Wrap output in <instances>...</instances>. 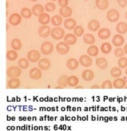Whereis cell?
Masks as SVG:
<instances>
[{
	"label": "cell",
	"mask_w": 127,
	"mask_h": 131,
	"mask_svg": "<svg viewBox=\"0 0 127 131\" xmlns=\"http://www.w3.org/2000/svg\"><path fill=\"white\" fill-rule=\"evenodd\" d=\"M22 74V69L16 66L9 67L6 70V75L10 78H19Z\"/></svg>",
	"instance_id": "6da1fadb"
},
{
	"label": "cell",
	"mask_w": 127,
	"mask_h": 131,
	"mask_svg": "<svg viewBox=\"0 0 127 131\" xmlns=\"http://www.w3.org/2000/svg\"><path fill=\"white\" fill-rule=\"evenodd\" d=\"M40 57H41L40 52L38 50L32 49V50H30L27 52V60L29 62H31V63L38 62L39 60H40Z\"/></svg>",
	"instance_id": "7a4b0ae2"
},
{
	"label": "cell",
	"mask_w": 127,
	"mask_h": 131,
	"mask_svg": "<svg viewBox=\"0 0 127 131\" xmlns=\"http://www.w3.org/2000/svg\"><path fill=\"white\" fill-rule=\"evenodd\" d=\"M50 35L54 40H61L65 36V31L61 27H54L51 30Z\"/></svg>",
	"instance_id": "3957f363"
},
{
	"label": "cell",
	"mask_w": 127,
	"mask_h": 131,
	"mask_svg": "<svg viewBox=\"0 0 127 131\" xmlns=\"http://www.w3.org/2000/svg\"><path fill=\"white\" fill-rule=\"evenodd\" d=\"M40 50L43 55H50L54 51V45L50 41H45L42 44Z\"/></svg>",
	"instance_id": "277c9868"
},
{
	"label": "cell",
	"mask_w": 127,
	"mask_h": 131,
	"mask_svg": "<svg viewBox=\"0 0 127 131\" xmlns=\"http://www.w3.org/2000/svg\"><path fill=\"white\" fill-rule=\"evenodd\" d=\"M119 17H120V14L116 9H110L106 14V18L110 22H116L119 19Z\"/></svg>",
	"instance_id": "5b68a950"
},
{
	"label": "cell",
	"mask_w": 127,
	"mask_h": 131,
	"mask_svg": "<svg viewBox=\"0 0 127 131\" xmlns=\"http://www.w3.org/2000/svg\"><path fill=\"white\" fill-rule=\"evenodd\" d=\"M56 50L60 55H66L70 51V46L66 45L64 41L59 42L56 45Z\"/></svg>",
	"instance_id": "8992f818"
},
{
	"label": "cell",
	"mask_w": 127,
	"mask_h": 131,
	"mask_svg": "<svg viewBox=\"0 0 127 131\" xmlns=\"http://www.w3.org/2000/svg\"><path fill=\"white\" fill-rule=\"evenodd\" d=\"M8 21H9V23L11 26H16L19 25L21 23L22 16H21V14H19L18 13H14L10 16Z\"/></svg>",
	"instance_id": "52a82bcc"
},
{
	"label": "cell",
	"mask_w": 127,
	"mask_h": 131,
	"mask_svg": "<svg viewBox=\"0 0 127 131\" xmlns=\"http://www.w3.org/2000/svg\"><path fill=\"white\" fill-rule=\"evenodd\" d=\"M38 68L40 70H43V71H46L50 68L51 66V63L49 59H46V58H43L40 59L39 61L38 62Z\"/></svg>",
	"instance_id": "ba28073f"
},
{
	"label": "cell",
	"mask_w": 127,
	"mask_h": 131,
	"mask_svg": "<svg viewBox=\"0 0 127 131\" xmlns=\"http://www.w3.org/2000/svg\"><path fill=\"white\" fill-rule=\"evenodd\" d=\"M38 35L43 38H46L48 37L51 33V29L48 26H42L38 28Z\"/></svg>",
	"instance_id": "9c48e42d"
},
{
	"label": "cell",
	"mask_w": 127,
	"mask_h": 131,
	"mask_svg": "<svg viewBox=\"0 0 127 131\" xmlns=\"http://www.w3.org/2000/svg\"><path fill=\"white\" fill-rule=\"evenodd\" d=\"M78 63L85 68H89L90 66H91L93 60L90 58V57H89L88 55H82L79 58Z\"/></svg>",
	"instance_id": "30bf717a"
},
{
	"label": "cell",
	"mask_w": 127,
	"mask_h": 131,
	"mask_svg": "<svg viewBox=\"0 0 127 131\" xmlns=\"http://www.w3.org/2000/svg\"><path fill=\"white\" fill-rule=\"evenodd\" d=\"M21 82L19 78H11L6 83V88L16 89L20 87Z\"/></svg>",
	"instance_id": "8fae6325"
},
{
	"label": "cell",
	"mask_w": 127,
	"mask_h": 131,
	"mask_svg": "<svg viewBox=\"0 0 127 131\" xmlns=\"http://www.w3.org/2000/svg\"><path fill=\"white\" fill-rule=\"evenodd\" d=\"M29 75L32 80H38L39 79H41L42 71L38 68H33L30 69V71L29 72Z\"/></svg>",
	"instance_id": "7c38bea8"
},
{
	"label": "cell",
	"mask_w": 127,
	"mask_h": 131,
	"mask_svg": "<svg viewBox=\"0 0 127 131\" xmlns=\"http://www.w3.org/2000/svg\"><path fill=\"white\" fill-rule=\"evenodd\" d=\"M64 42L69 46L74 45L77 42V37L74 34H66V36H64Z\"/></svg>",
	"instance_id": "4fadbf2b"
},
{
	"label": "cell",
	"mask_w": 127,
	"mask_h": 131,
	"mask_svg": "<svg viewBox=\"0 0 127 131\" xmlns=\"http://www.w3.org/2000/svg\"><path fill=\"white\" fill-rule=\"evenodd\" d=\"M59 14L61 17L64 18H70L73 14V10L70 6H65V7H61L59 10Z\"/></svg>",
	"instance_id": "5bb4252c"
},
{
	"label": "cell",
	"mask_w": 127,
	"mask_h": 131,
	"mask_svg": "<svg viewBox=\"0 0 127 131\" xmlns=\"http://www.w3.org/2000/svg\"><path fill=\"white\" fill-rule=\"evenodd\" d=\"M110 30L108 29V28H102L99 31H98V37L99 38H101V39L102 40H106V39H108V38L110 37Z\"/></svg>",
	"instance_id": "9a60e30c"
},
{
	"label": "cell",
	"mask_w": 127,
	"mask_h": 131,
	"mask_svg": "<svg viewBox=\"0 0 127 131\" xmlns=\"http://www.w3.org/2000/svg\"><path fill=\"white\" fill-rule=\"evenodd\" d=\"M82 77L85 81H91L94 77V73L90 69H86V70L83 71Z\"/></svg>",
	"instance_id": "2e32d148"
},
{
	"label": "cell",
	"mask_w": 127,
	"mask_h": 131,
	"mask_svg": "<svg viewBox=\"0 0 127 131\" xmlns=\"http://www.w3.org/2000/svg\"><path fill=\"white\" fill-rule=\"evenodd\" d=\"M100 27V23L96 19H92L88 23V29L92 32H96Z\"/></svg>",
	"instance_id": "e0dca14e"
},
{
	"label": "cell",
	"mask_w": 127,
	"mask_h": 131,
	"mask_svg": "<svg viewBox=\"0 0 127 131\" xmlns=\"http://www.w3.org/2000/svg\"><path fill=\"white\" fill-rule=\"evenodd\" d=\"M78 61L75 58H70L67 60L66 62V67L70 70H75L78 67Z\"/></svg>",
	"instance_id": "ac0fdd59"
},
{
	"label": "cell",
	"mask_w": 127,
	"mask_h": 131,
	"mask_svg": "<svg viewBox=\"0 0 127 131\" xmlns=\"http://www.w3.org/2000/svg\"><path fill=\"white\" fill-rule=\"evenodd\" d=\"M50 21V17L47 13H43L40 16H38V21L43 26L47 25Z\"/></svg>",
	"instance_id": "d6986e66"
},
{
	"label": "cell",
	"mask_w": 127,
	"mask_h": 131,
	"mask_svg": "<svg viewBox=\"0 0 127 131\" xmlns=\"http://www.w3.org/2000/svg\"><path fill=\"white\" fill-rule=\"evenodd\" d=\"M124 41H125L124 37L122 35H120V34L115 35L113 37V40H112L113 45L117 46V47H120V46H122L124 44Z\"/></svg>",
	"instance_id": "ffe728a7"
},
{
	"label": "cell",
	"mask_w": 127,
	"mask_h": 131,
	"mask_svg": "<svg viewBox=\"0 0 127 131\" xmlns=\"http://www.w3.org/2000/svg\"><path fill=\"white\" fill-rule=\"evenodd\" d=\"M96 65L98 68H99L101 69V70H105V69H106L108 67V63H107L106 59L103 58V57L98 58L96 60Z\"/></svg>",
	"instance_id": "44dd1931"
},
{
	"label": "cell",
	"mask_w": 127,
	"mask_h": 131,
	"mask_svg": "<svg viewBox=\"0 0 127 131\" xmlns=\"http://www.w3.org/2000/svg\"><path fill=\"white\" fill-rule=\"evenodd\" d=\"M32 14H34L35 16H40V15L43 13L44 11V7L41 4H36L32 7Z\"/></svg>",
	"instance_id": "7402d4cb"
},
{
	"label": "cell",
	"mask_w": 127,
	"mask_h": 131,
	"mask_svg": "<svg viewBox=\"0 0 127 131\" xmlns=\"http://www.w3.org/2000/svg\"><path fill=\"white\" fill-rule=\"evenodd\" d=\"M125 87V80L124 79L117 78L113 83V88L116 89H122Z\"/></svg>",
	"instance_id": "603a6c76"
},
{
	"label": "cell",
	"mask_w": 127,
	"mask_h": 131,
	"mask_svg": "<svg viewBox=\"0 0 127 131\" xmlns=\"http://www.w3.org/2000/svg\"><path fill=\"white\" fill-rule=\"evenodd\" d=\"M76 25H77V22L74 18H69L66 19L65 21H64V26L66 27V29H70V30L74 29Z\"/></svg>",
	"instance_id": "cb8c5ba5"
},
{
	"label": "cell",
	"mask_w": 127,
	"mask_h": 131,
	"mask_svg": "<svg viewBox=\"0 0 127 131\" xmlns=\"http://www.w3.org/2000/svg\"><path fill=\"white\" fill-rule=\"evenodd\" d=\"M116 30L119 34H124L127 32V24L125 22H119L116 26Z\"/></svg>",
	"instance_id": "d4e9b609"
},
{
	"label": "cell",
	"mask_w": 127,
	"mask_h": 131,
	"mask_svg": "<svg viewBox=\"0 0 127 131\" xmlns=\"http://www.w3.org/2000/svg\"><path fill=\"white\" fill-rule=\"evenodd\" d=\"M95 5L99 10H106L109 6V1L108 0H96Z\"/></svg>",
	"instance_id": "484cf974"
},
{
	"label": "cell",
	"mask_w": 127,
	"mask_h": 131,
	"mask_svg": "<svg viewBox=\"0 0 127 131\" xmlns=\"http://www.w3.org/2000/svg\"><path fill=\"white\" fill-rule=\"evenodd\" d=\"M11 45L13 49V50L14 51H18V50H20L22 49V44L21 42V41L19 39V38H14L11 41Z\"/></svg>",
	"instance_id": "4316f807"
},
{
	"label": "cell",
	"mask_w": 127,
	"mask_h": 131,
	"mask_svg": "<svg viewBox=\"0 0 127 131\" xmlns=\"http://www.w3.org/2000/svg\"><path fill=\"white\" fill-rule=\"evenodd\" d=\"M83 41L87 45H94L95 42V37L91 34H86L83 36Z\"/></svg>",
	"instance_id": "83f0119b"
},
{
	"label": "cell",
	"mask_w": 127,
	"mask_h": 131,
	"mask_svg": "<svg viewBox=\"0 0 127 131\" xmlns=\"http://www.w3.org/2000/svg\"><path fill=\"white\" fill-rule=\"evenodd\" d=\"M98 48L96 45H90L87 49V54L89 57H96L98 54Z\"/></svg>",
	"instance_id": "f1b7e54d"
},
{
	"label": "cell",
	"mask_w": 127,
	"mask_h": 131,
	"mask_svg": "<svg viewBox=\"0 0 127 131\" xmlns=\"http://www.w3.org/2000/svg\"><path fill=\"white\" fill-rule=\"evenodd\" d=\"M67 80H68V76L66 75H62L59 76V78L57 80V83L59 85V87H62L64 88L65 87H66L67 84Z\"/></svg>",
	"instance_id": "f546056e"
},
{
	"label": "cell",
	"mask_w": 127,
	"mask_h": 131,
	"mask_svg": "<svg viewBox=\"0 0 127 131\" xmlns=\"http://www.w3.org/2000/svg\"><path fill=\"white\" fill-rule=\"evenodd\" d=\"M79 83V80L77 76L75 75H71L70 77H68L67 80V84L70 87H76Z\"/></svg>",
	"instance_id": "4dcf8cb0"
},
{
	"label": "cell",
	"mask_w": 127,
	"mask_h": 131,
	"mask_svg": "<svg viewBox=\"0 0 127 131\" xmlns=\"http://www.w3.org/2000/svg\"><path fill=\"white\" fill-rule=\"evenodd\" d=\"M51 23L55 27H59V26H61V24L62 23V18L58 14L54 15L51 18Z\"/></svg>",
	"instance_id": "1f68e13d"
},
{
	"label": "cell",
	"mask_w": 127,
	"mask_h": 131,
	"mask_svg": "<svg viewBox=\"0 0 127 131\" xmlns=\"http://www.w3.org/2000/svg\"><path fill=\"white\" fill-rule=\"evenodd\" d=\"M19 55H18V52L14 50H9L8 52H6V59L8 60L11 61H14L18 58Z\"/></svg>",
	"instance_id": "d6a6232c"
},
{
	"label": "cell",
	"mask_w": 127,
	"mask_h": 131,
	"mask_svg": "<svg viewBox=\"0 0 127 131\" xmlns=\"http://www.w3.org/2000/svg\"><path fill=\"white\" fill-rule=\"evenodd\" d=\"M101 50L102 52V53L104 54H109V53L112 50V46L108 42H105L103 43L101 46Z\"/></svg>",
	"instance_id": "836d02e7"
},
{
	"label": "cell",
	"mask_w": 127,
	"mask_h": 131,
	"mask_svg": "<svg viewBox=\"0 0 127 131\" xmlns=\"http://www.w3.org/2000/svg\"><path fill=\"white\" fill-rule=\"evenodd\" d=\"M122 70L120 68H117V67H114L111 68L110 70V75L112 77L114 78H118V77H120L121 75H122Z\"/></svg>",
	"instance_id": "e575fe53"
},
{
	"label": "cell",
	"mask_w": 127,
	"mask_h": 131,
	"mask_svg": "<svg viewBox=\"0 0 127 131\" xmlns=\"http://www.w3.org/2000/svg\"><path fill=\"white\" fill-rule=\"evenodd\" d=\"M21 16L24 18H30L32 16V11H31L27 7H23L21 10Z\"/></svg>",
	"instance_id": "d590c367"
},
{
	"label": "cell",
	"mask_w": 127,
	"mask_h": 131,
	"mask_svg": "<svg viewBox=\"0 0 127 131\" xmlns=\"http://www.w3.org/2000/svg\"><path fill=\"white\" fill-rule=\"evenodd\" d=\"M18 64L19 68H20L21 69H26L29 67V61L26 58H21L18 61Z\"/></svg>",
	"instance_id": "8d00e7d4"
},
{
	"label": "cell",
	"mask_w": 127,
	"mask_h": 131,
	"mask_svg": "<svg viewBox=\"0 0 127 131\" xmlns=\"http://www.w3.org/2000/svg\"><path fill=\"white\" fill-rule=\"evenodd\" d=\"M74 35L75 36H77V37H81L84 34V28L82 26H76L74 28Z\"/></svg>",
	"instance_id": "74e56055"
},
{
	"label": "cell",
	"mask_w": 127,
	"mask_h": 131,
	"mask_svg": "<svg viewBox=\"0 0 127 131\" xmlns=\"http://www.w3.org/2000/svg\"><path fill=\"white\" fill-rule=\"evenodd\" d=\"M117 64H118L119 68H127V58L126 57H121L117 61Z\"/></svg>",
	"instance_id": "f35d334b"
},
{
	"label": "cell",
	"mask_w": 127,
	"mask_h": 131,
	"mask_svg": "<svg viewBox=\"0 0 127 131\" xmlns=\"http://www.w3.org/2000/svg\"><path fill=\"white\" fill-rule=\"evenodd\" d=\"M56 8V6H55L54 3L50 2V3H47L45 6V9L47 12H52L55 10Z\"/></svg>",
	"instance_id": "ab89813d"
},
{
	"label": "cell",
	"mask_w": 127,
	"mask_h": 131,
	"mask_svg": "<svg viewBox=\"0 0 127 131\" xmlns=\"http://www.w3.org/2000/svg\"><path fill=\"white\" fill-rule=\"evenodd\" d=\"M102 89H112L113 88V84L111 83V82L109 80H105L102 83L101 87Z\"/></svg>",
	"instance_id": "60d3db41"
},
{
	"label": "cell",
	"mask_w": 127,
	"mask_h": 131,
	"mask_svg": "<svg viewBox=\"0 0 127 131\" xmlns=\"http://www.w3.org/2000/svg\"><path fill=\"white\" fill-rule=\"evenodd\" d=\"M124 51L122 48H117L115 50H114V55L115 57H119V58H121V57H123V55H124Z\"/></svg>",
	"instance_id": "b9f144b4"
},
{
	"label": "cell",
	"mask_w": 127,
	"mask_h": 131,
	"mask_svg": "<svg viewBox=\"0 0 127 131\" xmlns=\"http://www.w3.org/2000/svg\"><path fill=\"white\" fill-rule=\"evenodd\" d=\"M68 0H58V4L61 7H65L68 5Z\"/></svg>",
	"instance_id": "7bdbcfd3"
},
{
	"label": "cell",
	"mask_w": 127,
	"mask_h": 131,
	"mask_svg": "<svg viewBox=\"0 0 127 131\" xmlns=\"http://www.w3.org/2000/svg\"><path fill=\"white\" fill-rule=\"evenodd\" d=\"M117 2L118 5L122 7H125L127 4V0H117Z\"/></svg>",
	"instance_id": "ee69618b"
},
{
	"label": "cell",
	"mask_w": 127,
	"mask_h": 131,
	"mask_svg": "<svg viewBox=\"0 0 127 131\" xmlns=\"http://www.w3.org/2000/svg\"><path fill=\"white\" fill-rule=\"evenodd\" d=\"M101 87H99L98 85H94L91 87V89H100Z\"/></svg>",
	"instance_id": "f6af8a7d"
},
{
	"label": "cell",
	"mask_w": 127,
	"mask_h": 131,
	"mask_svg": "<svg viewBox=\"0 0 127 131\" xmlns=\"http://www.w3.org/2000/svg\"><path fill=\"white\" fill-rule=\"evenodd\" d=\"M123 51H124V52L125 53V54L127 55V44L124 46V49H123Z\"/></svg>",
	"instance_id": "bcb514c9"
},
{
	"label": "cell",
	"mask_w": 127,
	"mask_h": 131,
	"mask_svg": "<svg viewBox=\"0 0 127 131\" xmlns=\"http://www.w3.org/2000/svg\"><path fill=\"white\" fill-rule=\"evenodd\" d=\"M75 88H76V89H78V88H81V89H82L83 88H82V87H81V86H79V87H75Z\"/></svg>",
	"instance_id": "7dc6e473"
},
{
	"label": "cell",
	"mask_w": 127,
	"mask_h": 131,
	"mask_svg": "<svg viewBox=\"0 0 127 131\" xmlns=\"http://www.w3.org/2000/svg\"><path fill=\"white\" fill-rule=\"evenodd\" d=\"M125 18L127 19V11H126V13H125Z\"/></svg>",
	"instance_id": "c3c4849f"
},
{
	"label": "cell",
	"mask_w": 127,
	"mask_h": 131,
	"mask_svg": "<svg viewBox=\"0 0 127 131\" xmlns=\"http://www.w3.org/2000/svg\"><path fill=\"white\" fill-rule=\"evenodd\" d=\"M125 74H126V75H127V68H126V69H125Z\"/></svg>",
	"instance_id": "681fc988"
},
{
	"label": "cell",
	"mask_w": 127,
	"mask_h": 131,
	"mask_svg": "<svg viewBox=\"0 0 127 131\" xmlns=\"http://www.w3.org/2000/svg\"><path fill=\"white\" fill-rule=\"evenodd\" d=\"M30 1H32V2H35V1H38V0H30Z\"/></svg>",
	"instance_id": "f907efd6"
},
{
	"label": "cell",
	"mask_w": 127,
	"mask_h": 131,
	"mask_svg": "<svg viewBox=\"0 0 127 131\" xmlns=\"http://www.w3.org/2000/svg\"><path fill=\"white\" fill-rule=\"evenodd\" d=\"M125 89H127V86H126V87H125Z\"/></svg>",
	"instance_id": "816d5d0a"
},
{
	"label": "cell",
	"mask_w": 127,
	"mask_h": 131,
	"mask_svg": "<svg viewBox=\"0 0 127 131\" xmlns=\"http://www.w3.org/2000/svg\"><path fill=\"white\" fill-rule=\"evenodd\" d=\"M52 1H56V0H52Z\"/></svg>",
	"instance_id": "f5cc1de1"
}]
</instances>
